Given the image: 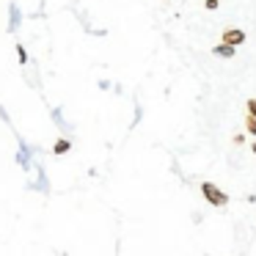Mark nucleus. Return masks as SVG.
<instances>
[{
    "instance_id": "nucleus-10",
    "label": "nucleus",
    "mask_w": 256,
    "mask_h": 256,
    "mask_svg": "<svg viewBox=\"0 0 256 256\" xmlns=\"http://www.w3.org/2000/svg\"><path fill=\"white\" fill-rule=\"evenodd\" d=\"M250 152H254V154H256V140H254V144H250Z\"/></svg>"
},
{
    "instance_id": "nucleus-8",
    "label": "nucleus",
    "mask_w": 256,
    "mask_h": 256,
    "mask_svg": "<svg viewBox=\"0 0 256 256\" xmlns=\"http://www.w3.org/2000/svg\"><path fill=\"white\" fill-rule=\"evenodd\" d=\"M245 110H248V116L256 118V100H248V105H245Z\"/></svg>"
},
{
    "instance_id": "nucleus-4",
    "label": "nucleus",
    "mask_w": 256,
    "mask_h": 256,
    "mask_svg": "<svg viewBox=\"0 0 256 256\" xmlns=\"http://www.w3.org/2000/svg\"><path fill=\"white\" fill-rule=\"evenodd\" d=\"M69 149H72V144H69L66 138H58V140H56V146H52V154H66Z\"/></svg>"
},
{
    "instance_id": "nucleus-3",
    "label": "nucleus",
    "mask_w": 256,
    "mask_h": 256,
    "mask_svg": "<svg viewBox=\"0 0 256 256\" xmlns=\"http://www.w3.org/2000/svg\"><path fill=\"white\" fill-rule=\"evenodd\" d=\"M212 52H215V56H220V58H234V47L226 44V42H220L218 47H212Z\"/></svg>"
},
{
    "instance_id": "nucleus-9",
    "label": "nucleus",
    "mask_w": 256,
    "mask_h": 256,
    "mask_svg": "<svg viewBox=\"0 0 256 256\" xmlns=\"http://www.w3.org/2000/svg\"><path fill=\"white\" fill-rule=\"evenodd\" d=\"M204 6H206V8H210V12H215V8H218V6H220V0H206Z\"/></svg>"
},
{
    "instance_id": "nucleus-1",
    "label": "nucleus",
    "mask_w": 256,
    "mask_h": 256,
    "mask_svg": "<svg viewBox=\"0 0 256 256\" xmlns=\"http://www.w3.org/2000/svg\"><path fill=\"white\" fill-rule=\"evenodd\" d=\"M201 193H204V198L210 201L212 206H226L228 204V196L223 193L215 182H204V184H201Z\"/></svg>"
},
{
    "instance_id": "nucleus-7",
    "label": "nucleus",
    "mask_w": 256,
    "mask_h": 256,
    "mask_svg": "<svg viewBox=\"0 0 256 256\" xmlns=\"http://www.w3.org/2000/svg\"><path fill=\"white\" fill-rule=\"evenodd\" d=\"M17 58H20V64H28V52H25L22 44H17Z\"/></svg>"
},
{
    "instance_id": "nucleus-5",
    "label": "nucleus",
    "mask_w": 256,
    "mask_h": 256,
    "mask_svg": "<svg viewBox=\"0 0 256 256\" xmlns=\"http://www.w3.org/2000/svg\"><path fill=\"white\" fill-rule=\"evenodd\" d=\"M20 28V12H17V6H12L8 8V30H17Z\"/></svg>"
},
{
    "instance_id": "nucleus-2",
    "label": "nucleus",
    "mask_w": 256,
    "mask_h": 256,
    "mask_svg": "<svg viewBox=\"0 0 256 256\" xmlns=\"http://www.w3.org/2000/svg\"><path fill=\"white\" fill-rule=\"evenodd\" d=\"M223 42H226V44H232V47L245 44V30H240V28H226V30H223Z\"/></svg>"
},
{
    "instance_id": "nucleus-6",
    "label": "nucleus",
    "mask_w": 256,
    "mask_h": 256,
    "mask_svg": "<svg viewBox=\"0 0 256 256\" xmlns=\"http://www.w3.org/2000/svg\"><path fill=\"white\" fill-rule=\"evenodd\" d=\"M245 127H248L250 135H256V118L254 116H245Z\"/></svg>"
}]
</instances>
